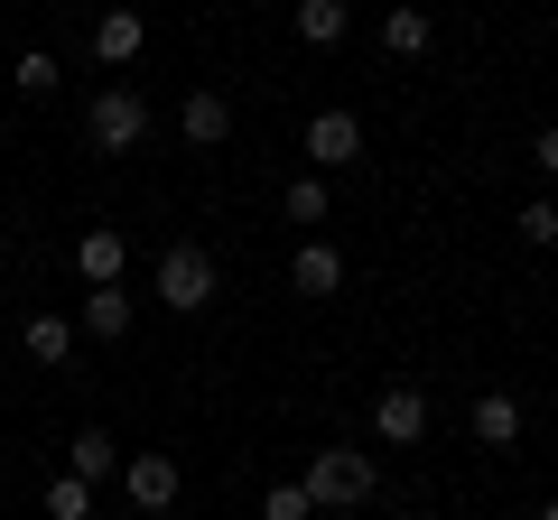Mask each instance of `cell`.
Here are the masks:
<instances>
[{"mask_svg": "<svg viewBox=\"0 0 558 520\" xmlns=\"http://www.w3.org/2000/svg\"><path fill=\"white\" fill-rule=\"evenodd\" d=\"M121 270H131V242H121V223L75 233V280H84V288H121Z\"/></svg>", "mask_w": 558, "mask_h": 520, "instance_id": "6", "label": "cell"}, {"mask_svg": "<svg viewBox=\"0 0 558 520\" xmlns=\"http://www.w3.org/2000/svg\"><path fill=\"white\" fill-rule=\"evenodd\" d=\"M289 20H299V38H307V47H344V28H354V10H344V0H299Z\"/></svg>", "mask_w": 558, "mask_h": 520, "instance_id": "15", "label": "cell"}, {"mask_svg": "<svg viewBox=\"0 0 558 520\" xmlns=\"http://www.w3.org/2000/svg\"><path fill=\"white\" fill-rule=\"evenodd\" d=\"M20 344H28V362H65V354H75V325H65V317H28Z\"/></svg>", "mask_w": 558, "mask_h": 520, "instance_id": "16", "label": "cell"}, {"mask_svg": "<svg viewBox=\"0 0 558 520\" xmlns=\"http://www.w3.org/2000/svg\"><path fill=\"white\" fill-rule=\"evenodd\" d=\"M279 205H289V223H307V233H317V223H326V177H317V168H307V177H289V196H279Z\"/></svg>", "mask_w": 558, "mask_h": 520, "instance_id": "17", "label": "cell"}, {"mask_svg": "<svg viewBox=\"0 0 558 520\" xmlns=\"http://www.w3.org/2000/svg\"><path fill=\"white\" fill-rule=\"evenodd\" d=\"M47 520H94V483L57 474V483H47Z\"/></svg>", "mask_w": 558, "mask_h": 520, "instance_id": "18", "label": "cell"}, {"mask_svg": "<svg viewBox=\"0 0 558 520\" xmlns=\"http://www.w3.org/2000/svg\"><path fill=\"white\" fill-rule=\"evenodd\" d=\"M307 159H317V177H326V168H354L363 159V121L354 112H317V121H307Z\"/></svg>", "mask_w": 558, "mask_h": 520, "instance_id": "7", "label": "cell"}, {"mask_svg": "<svg viewBox=\"0 0 558 520\" xmlns=\"http://www.w3.org/2000/svg\"><path fill=\"white\" fill-rule=\"evenodd\" d=\"M57 57H47V47H28V57H20V94H57Z\"/></svg>", "mask_w": 558, "mask_h": 520, "instance_id": "21", "label": "cell"}, {"mask_svg": "<svg viewBox=\"0 0 558 520\" xmlns=\"http://www.w3.org/2000/svg\"><path fill=\"white\" fill-rule=\"evenodd\" d=\"M0 391H10V362H0Z\"/></svg>", "mask_w": 558, "mask_h": 520, "instance_id": "24", "label": "cell"}, {"mask_svg": "<svg viewBox=\"0 0 558 520\" xmlns=\"http://www.w3.org/2000/svg\"><path fill=\"white\" fill-rule=\"evenodd\" d=\"M178 140L186 149H223V140H233V102H223V94H186L178 102Z\"/></svg>", "mask_w": 558, "mask_h": 520, "instance_id": "9", "label": "cell"}, {"mask_svg": "<svg viewBox=\"0 0 558 520\" xmlns=\"http://www.w3.org/2000/svg\"><path fill=\"white\" fill-rule=\"evenodd\" d=\"M121 493H131L140 511H168V502L186 493V474H178L168 446H140V456H121Z\"/></svg>", "mask_w": 558, "mask_h": 520, "instance_id": "4", "label": "cell"}, {"mask_svg": "<svg viewBox=\"0 0 558 520\" xmlns=\"http://www.w3.org/2000/svg\"><path fill=\"white\" fill-rule=\"evenodd\" d=\"M65 474H75V483L121 474V437H112V428H75V446H65Z\"/></svg>", "mask_w": 558, "mask_h": 520, "instance_id": "12", "label": "cell"}, {"mask_svg": "<svg viewBox=\"0 0 558 520\" xmlns=\"http://www.w3.org/2000/svg\"><path fill=\"white\" fill-rule=\"evenodd\" d=\"M531 159H539V177H558V121H549V131L531 140Z\"/></svg>", "mask_w": 558, "mask_h": 520, "instance_id": "22", "label": "cell"}, {"mask_svg": "<svg viewBox=\"0 0 558 520\" xmlns=\"http://www.w3.org/2000/svg\"><path fill=\"white\" fill-rule=\"evenodd\" d=\"M260 520H317V502H307L299 483H270V493H260Z\"/></svg>", "mask_w": 558, "mask_h": 520, "instance_id": "20", "label": "cell"}, {"mask_svg": "<svg viewBox=\"0 0 558 520\" xmlns=\"http://www.w3.org/2000/svg\"><path fill=\"white\" fill-rule=\"evenodd\" d=\"M140 38H149V28H140V10H102V20H94V57H102V65H131Z\"/></svg>", "mask_w": 558, "mask_h": 520, "instance_id": "14", "label": "cell"}, {"mask_svg": "<svg viewBox=\"0 0 558 520\" xmlns=\"http://www.w3.org/2000/svg\"><path fill=\"white\" fill-rule=\"evenodd\" d=\"M131 317H140L131 288H84V335H94V344H121V335H131Z\"/></svg>", "mask_w": 558, "mask_h": 520, "instance_id": "13", "label": "cell"}, {"mask_svg": "<svg viewBox=\"0 0 558 520\" xmlns=\"http://www.w3.org/2000/svg\"><path fill=\"white\" fill-rule=\"evenodd\" d=\"M521 242H531V251H558V205H549V196L521 205Z\"/></svg>", "mask_w": 558, "mask_h": 520, "instance_id": "19", "label": "cell"}, {"mask_svg": "<svg viewBox=\"0 0 558 520\" xmlns=\"http://www.w3.org/2000/svg\"><path fill=\"white\" fill-rule=\"evenodd\" d=\"M428 47H438L428 10H418V0H391V10H381V57H428Z\"/></svg>", "mask_w": 558, "mask_h": 520, "instance_id": "10", "label": "cell"}, {"mask_svg": "<svg viewBox=\"0 0 558 520\" xmlns=\"http://www.w3.org/2000/svg\"><path fill=\"white\" fill-rule=\"evenodd\" d=\"M159 298H168V317L215 307V251H205V242H168L159 251Z\"/></svg>", "mask_w": 558, "mask_h": 520, "instance_id": "3", "label": "cell"}, {"mask_svg": "<svg viewBox=\"0 0 558 520\" xmlns=\"http://www.w3.org/2000/svg\"><path fill=\"white\" fill-rule=\"evenodd\" d=\"M465 428H475V446L502 456V446H521V400H512V391H484V400L465 409Z\"/></svg>", "mask_w": 558, "mask_h": 520, "instance_id": "11", "label": "cell"}, {"mask_svg": "<svg viewBox=\"0 0 558 520\" xmlns=\"http://www.w3.org/2000/svg\"><path fill=\"white\" fill-rule=\"evenodd\" d=\"M0 474H10V456H0Z\"/></svg>", "mask_w": 558, "mask_h": 520, "instance_id": "25", "label": "cell"}, {"mask_svg": "<svg viewBox=\"0 0 558 520\" xmlns=\"http://www.w3.org/2000/svg\"><path fill=\"white\" fill-rule=\"evenodd\" d=\"M84 140H94L102 159H121V149H140V140H149V102H140L131 84H102V94L84 102Z\"/></svg>", "mask_w": 558, "mask_h": 520, "instance_id": "2", "label": "cell"}, {"mask_svg": "<svg viewBox=\"0 0 558 520\" xmlns=\"http://www.w3.org/2000/svg\"><path fill=\"white\" fill-rule=\"evenodd\" d=\"M373 456H363V446H317V456H307V474H299V493L317 502V511H354V502H373Z\"/></svg>", "mask_w": 558, "mask_h": 520, "instance_id": "1", "label": "cell"}, {"mask_svg": "<svg viewBox=\"0 0 558 520\" xmlns=\"http://www.w3.org/2000/svg\"><path fill=\"white\" fill-rule=\"evenodd\" d=\"M539 520H558V493H549V502H539Z\"/></svg>", "mask_w": 558, "mask_h": 520, "instance_id": "23", "label": "cell"}, {"mask_svg": "<svg viewBox=\"0 0 558 520\" xmlns=\"http://www.w3.org/2000/svg\"><path fill=\"white\" fill-rule=\"evenodd\" d=\"M289 280H299V298H336V288H344V251L326 233H307L299 260H289Z\"/></svg>", "mask_w": 558, "mask_h": 520, "instance_id": "8", "label": "cell"}, {"mask_svg": "<svg viewBox=\"0 0 558 520\" xmlns=\"http://www.w3.org/2000/svg\"><path fill=\"white\" fill-rule=\"evenodd\" d=\"M373 437L381 446H418L428 437V391H418V381H391V391L373 400Z\"/></svg>", "mask_w": 558, "mask_h": 520, "instance_id": "5", "label": "cell"}]
</instances>
